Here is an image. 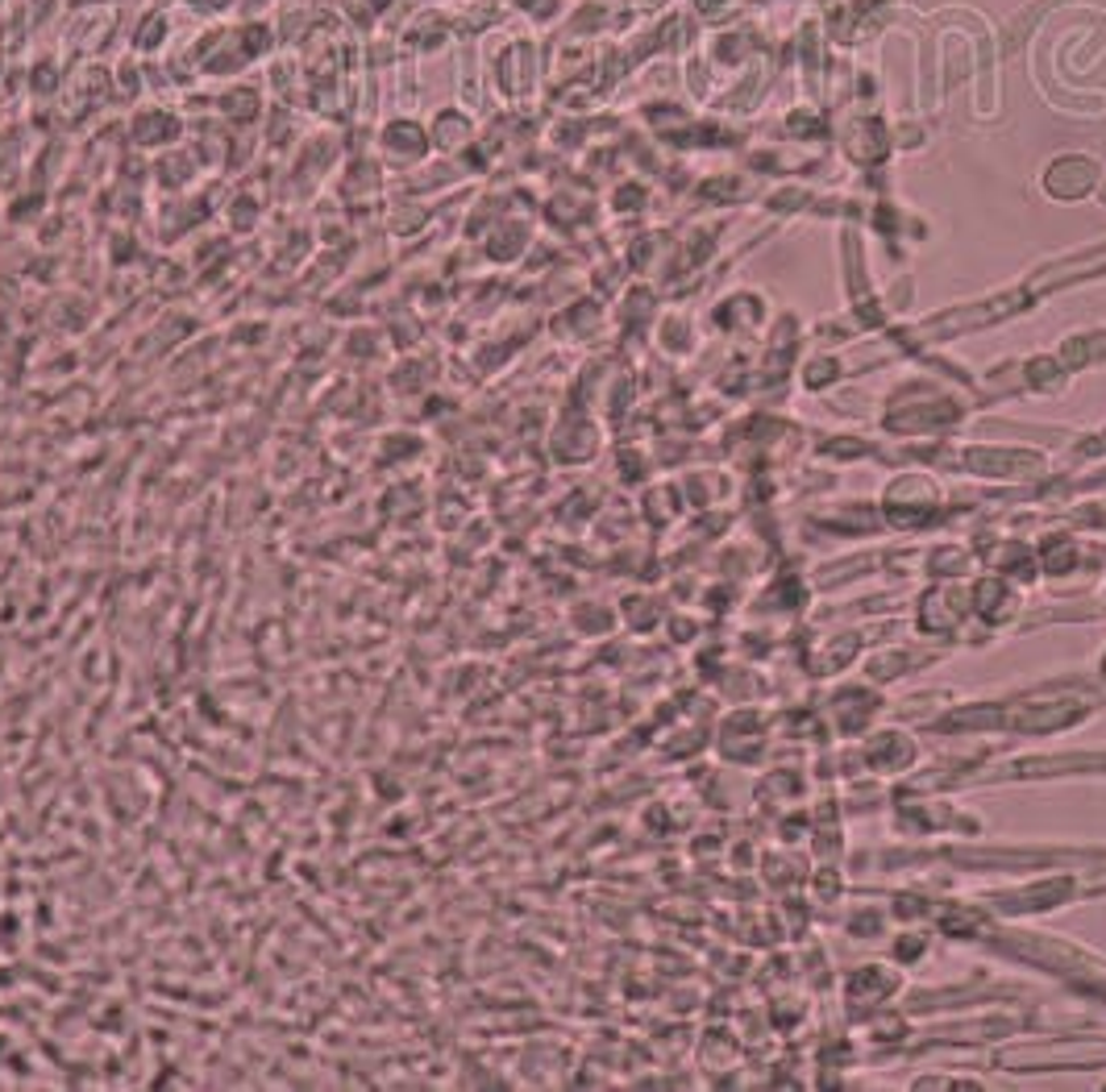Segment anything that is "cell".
<instances>
[{
  "label": "cell",
  "instance_id": "6da1fadb",
  "mask_svg": "<svg viewBox=\"0 0 1106 1092\" xmlns=\"http://www.w3.org/2000/svg\"><path fill=\"white\" fill-rule=\"evenodd\" d=\"M1090 184H1094V162L1085 159H1061L1049 171V191L1053 196H1081Z\"/></svg>",
  "mask_w": 1106,
  "mask_h": 1092
}]
</instances>
